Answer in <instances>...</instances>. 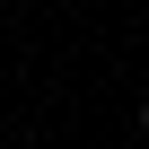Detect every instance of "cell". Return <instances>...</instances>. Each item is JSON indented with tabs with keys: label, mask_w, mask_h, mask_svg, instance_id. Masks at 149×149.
Here are the masks:
<instances>
[{
	"label": "cell",
	"mask_w": 149,
	"mask_h": 149,
	"mask_svg": "<svg viewBox=\"0 0 149 149\" xmlns=\"http://www.w3.org/2000/svg\"><path fill=\"white\" fill-rule=\"evenodd\" d=\"M140 132H149V105H140Z\"/></svg>",
	"instance_id": "1"
}]
</instances>
